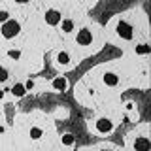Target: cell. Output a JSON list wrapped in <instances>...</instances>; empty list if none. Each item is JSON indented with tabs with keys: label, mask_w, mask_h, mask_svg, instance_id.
Listing matches in <instances>:
<instances>
[{
	"label": "cell",
	"mask_w": 151,
	"mask_h": 151,
	"mask_svg": "<svg viewBox=\"0 0 151 151\" xmlns=\"http://www.w3.org/2000/svg\"><path fill=\"white\" fill-rule=\"evenodd\" d=\"M2 98H4V91H0V100H2Z\"/></svg>",
	"instance_id": "obj_20"
},
{
	"label": "cell",
	"mask_w": 151,
	"mask_h": 151,
	"mask_svg": "<svg viewBox=\"0 0 151 151\" xmlns=\"http://www.w3.org/2000/svg\"><path fill=\"white\" fill-rule=\"evenodd\" d=\"M30 138L32 140H40L42 138V129L40 127H32L30 129Z\"/></svg>",
	"instance_id": "obj_12"
},
{
	"label": "cell",
	"mask_w": 151,
	"mask_h": 151,
	"mask_svg": "<svg viewBox=\"0 0 151 151\" xmlns=\"http://www.w3.org/2000/svg\"><path fill=\"white\" fill-rule=\"evenodd\" d=\"M134 149L136 151H149V140L147 136H140L134 140Z\"/></svg>",
	"instance_id": "obj_6"
},
{
	"label": "cell",
	"mask_w": 151,
	"mask_h": 151,
	"mask_svg": "<svg viewBox=\"0 0 151 151\" xmlns=\"http://www.w3.org/2000/svg\"><path fill=\"white\" fill-rule=\"evenodd\" d=\"M136 53H138V55H147V53H149V45H147V44L136 45Z\"/></svg>",
	"instance_id": "obj_13"
},
{
	"label": "cell",
	"mask_w": 151,
	"mask_h": 151,
	"mask_svg": "<svg viewBox=\"0 0 151 151\" xmlns=\"http://www.w3.org/2000/svg\"><path fill=\"white\" fill-rule=\"evenodd\" d=\"M8 21H9V13L8 12H0V23L4 25V23H8Z\"/></svg>",
	"instance_id": "obj_17"
},
{
	"label": "cell",
	"mask_w": 151,
	"mask_h": 151,
	"mask_svg": "<svg viewBox=\"0 0 151 151\" xmlns=\"http://www.w3.org/2000/svg\"><path fill=\"white\" fill-rule=\"evenodd\" d=\"M100 151H113L111 147H104V149H100Z\"/></svg>",
	"instance_id": "obj_19"
},
{
	"label": "cell",
	"mask_w": 151,
	"mask_h": 151,
	"mask_svg": "<svg viewBox=\"0 0 151 151\" xmlns=\"http://www.w3.org/2000/svg\"><path fill=\"white\" fill-rule=\"evenodd\" d=\"M23 85H25L27 91H32V89H34V79H27V81L23 83Z\"/></svg>",
	"instance_id": "obj_18"
},
{
	"label": "cell",
	"mask_w": 151,
	"mask_h": 151,
	"mask_svg": "<svg viewBox=\"0 0 151 151\" xmlns=\"http://www.w3.org/2000/svg\"><path fill=\"white\" fill-rule=\"evenodd\" d=\"M63 144H64V145H72V144H74V136H72V134H64V136H63Z\"/></svg>",
	"instance_id": "obj_15"
},
{
	"label": "cell",
	"mask_w": 151,
	"mask_h": 151,
	"mask_svg": "<svg viewBox=\"0 0 151 151\" xmlns=\"http://www.w3.org/2000/svg\"><path fill=\"white\" fill-rule=\"evenodd\" d=\"M102 81L106 83V85H110V87H115V85L119 83V78H117L113 72H106V74H104V78H102Z\"/></svg>",
	"instance_id": "obj_8"
},
{
	"label": "cell",
	"mask_w": 151,
	"mask_h": 151,
	"mask_svg": "<svg viewBox=\"0 0 151 151\" xmlns=\"http://www.w3.org/2000/svg\"><path fill=\"white\" fill-rule=\"evenodd\" d=\"M94 129H96V132H100V134H110L113 130V123L110 119H98Z\"/></svg>",
	"instance_id": "obj_2"
},
{
	"label": "cell",
	"mask_w": 151,
	"mask_h": 151,
	"mask_svg": "<svg viewBox=\"0 0 151 151\" xmlns=\"http://www.w3.org/2000/svg\"><path fill=\"white\" fill-rule=\"evenodd\" d=\"M57 64H60V66L70 64V55L66 53V51H60V53H57Z\"/></svg>",
	"instance_id": "obj_11"
},
{
	"label": "cell",
	"mask_w": 151,
	"mask_h": 151,
	"mask_svg": "<svg viewBox=\"0 0 151 151\" xmlns=\"http://www.w3.org/2000/svg\"><path fill=\"white\" fill-rule=\"evenodd\" d=\"M60 21H63V17H60V12H57V9H49V12L45 13V23L47 25H59Z\"/></svg>",
	"instance_id": "obj_5"
},
{
	"label": "cell",
	"mask_w": 151,
	"mask_h": 151,
	"mask_svg": "<svg viewBox=\"0 0 151 151\" xmlns=\"http://www.w3.org/2000/svg\"><path fill=\"white\" fill-rule=\"evenodd\" d=\"M6 79H8V70L4 66H0V83H4Z\"/></svg>",
	"instance_id": "obj_16"
},
{
	"label": "cell",
	"mask_w": 151,
	"mask_h": 151,
	"mask_svg": "<svg viewBox=\"0 0 151 151\" xmlns=\"http://www.w3.org/2000/svg\"><path fill=\"white\" fill-rule=\"evenodd\" d=\"M19 34V23L17 21H12L9 19L8 23H4L2 25V36L8 38V40H12V38H15Z\"/></svg>",
	"instance_id": "obj_1"
},
{
	"label": "cell",
	"mask_w": 151,
	"mask_h": 151,
	"mask_svg": "<svg viewBox=\"0 0 151 151\" xmlns=\"http://www.w3.org/2000/svg\"><path fill=\"white\" fill-rule=\"evenodd\" d=\"M117 34L121 38H125V40H130L132 38V25H129L127 21H121L119 27H117Z\"/></svg>",
	"instance_id": "obj_4"
},
{
	"label": "cell",
	"mask_w": 151,
	"mask_h": 151,
	"mask_svg": "<svg viewBox=\"0 0 151 151\" xmlns=\"http://www.w3.org/2000/svg\"><path fill=\"white\" fill-rule=\"evenodd\" d=\"M8 57H9V59H19V57H21V51H19V49H9L8 51Z\"/></svg>",
	"instance_id": "obj_14"
},
{
	"label": "cell",
	"mask_w": 151,
	"mask_h": 151,
	"mask_svg": "<svg viewBox=\"0 0 151 151\" xmlns=\"http://www.w3.org/2000/svg\"><path fill=\"white\" fill-rule=\"evenodd\" d=\"M12 93H13V96L21 98V96H25L27 89H25V85H23V83H15V85L12 87Z\"/></svg>",
	"instance_id": "obj_10"
},
{
	"label": "cell",
	"mask_w": 151,
	"mask_h": 151,
	"mask_svg": "<svg viewBox=\"0 0 151 151\" xmlns=\"http://www.w3.org/2000/svg\"><path fill=\"white\" fill-rule=\"evenodd\" d=\"M60 30H63L64 34L72 32L74 30V21H72V19H63V21H60Z\"/></svg>",
	"instance_id": "obj_9"
},
{
	"label": "cell",
	"mask_w": 151,
	"mask_h": 151,
	"mask_svg": "<svg viewBox=\"0 0 151 151\" xmlns=\"http://www.w3.org/2000/svg\"><path fill=\"white\" fill-rule=\"evenodd\" d=\"M51 85H53V89H55V91H66V87H68V81H66V78H64V76H59V78H55L53 79V83H51Z\"/></svg>",
	"instance_id": "obj_7"
},
{
	"label": "cell",
	"mask_w": 151,
	"mask_h": 151,
	"mask_svg": "<svg viewBox=\"0 0 151 151\" xmlns=\"http://www.w3.org/2000/svg\"><path fill=\"white\" fill-rule=\"evenodd\" d=\"M0 132H4V127H0Z\"/></svg>",
	"instance_id": "obj_21"
},
{
	"label": "cell",
	"mask_w": 151,
	"mask_h": 151,
	"mask_svg": "<svg viewBox=\"0 0 151 151\" xmlns=\"http://www.w3.org/2000/svg\"><path fill=\"white\" fill-rule=\"evenodd\" d=\"M93 40V34L89 28H81V30L78 32V36H76V42H78L79 45H89Z\"/></svg>",
	"instance_id": "obj_3"
}]
</instances>
